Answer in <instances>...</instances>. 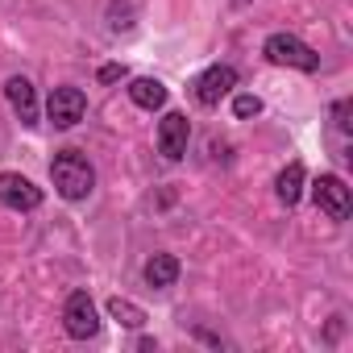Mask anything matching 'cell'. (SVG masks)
Masks as SVG:
<instances>
[{
	"label": "cell",
	"mask_w": 353,
	"mask_h": 353,
	"mask_svg": "<svg viewBox=\"0 0 353 353\" xmlns=\"http://www.w3.org/2000/svg\"><path fill=\"white\" fill-rule=\"evenodd\" d=\"M63 328L75 341H92L100 332V312H96V303H92L88 291H71L67 295V303H63Z\"/></svg>",
	"instance_id": "3957f363"
},
{
	"label": "cell",
	"mask_w": 353,
	"mask_h": 353,
	"mask_svg": "<svg viewBox=\"0 0 353 353\" xmlns=\"http://www.w3.org/2000/svg\"><path fill=\"white\" fill-rule=\"evenodd\" d=\"M50 179L63 200H88L96 192V166L79 150H59L50 158Z\"/></svg>",
	"instance_id": "6da1fadb"
},
{
	"label": "cell",
	"mask_w": 353,
	"mask_h": 353,
	"mask_svg": "<svg viewBox=\"0 0 353 353\" xmlns=\"http://www.w3.org/2000/svg\"><path fill=\"white\" fill-rule=\"evenodd\" d=\"M233 112H237V121H250V117L262 112V100L250 96V92H241V96H233Z\"/></svg>",
	"instance_id": "9a60e30c"
},
{
	"label": "cell",
	"mask_w": 353,
	"mask_h": 353,
	"mask_svg": "<svg viewBox=\"0 0 353 353\" xmlns=\"http://www.w3.org/2000/svg\"><path fill=\"white\" fill-rule=\"evenodd\" d=\"M179 258H174V254H154L150 262H145V283L154 287V291H166V287H174V283H179Z\"/></svg>",
	"instance_id": "8fae6325"
},
{
	"label": "cell",
	"mask_w": 353,
	"mask_h": 353,
	"mask_svg": "<svg viewBox=\"0 0 353 353\" xmlns=\"http://www.w3.org/2000/svg\"><path fill=\"white\" fill-rule=\"evenodd\" d=\"M5 96H9L17 121H21L26 129H38V92H34V83H30L26 75H13V79L5 83Z\"/></svg>",
	"instance_id": "9c48e42d"
},
{
	"label": "cell",
	"mask_w": 353,
	"mask_h": 353,
	"mask_svg": "<svg viewBox=\"0 0 353 353\" xmlns=\"http://www.w3.org/2000/svg\"><path fill=\"white\" fill-rule=\"evenodd\" d=\"M133 21H137V9L129 5V0H112V5H108V30L112 34H129Z\"/></svg>",
	"instance_id": "5bb4252c"
},
{
	"label": "cell",
	"mask_w": 353,
	"mask_h": 353,
	"mask_svg": "<svg viewBox=\"0 0 353 353\" xmlns=\"http://www.w3.org/2000/svg\"><path fill=\"white\" fill-rule=\"evenodd\" d=\"M303 183H307L303 162H287V166L279 170V179H274V196H279V204L295 208V204L303 200Z\"/></svg>",
	"instance_id": "30bf717a"
},
{
	"label": "cell",
	"mask_w": 353,
	"mask_h": 353,
	"mask_svg": "<svg viewBox=\"0 0 353 353\" xmlns=\"http://www.w3.org/2000/svg\"><path fill=\"white\" fill-rule=\"evenodd\" d=\"M96 79H100V83H121V79H129V71H125L121 63H104Z\"/></svg>",
	"instance_id": "e0dca14e"
},
{
	"label": "cell",
	"mask_w": 353,
	"mask_h": 353,
	"mask_svg": "<svg viewBox=\"0 0 353 353\" xmlns=\"http://www.w3.org/2000/svg\"><path fill=\"white\" fill-rule=\"evenodd\" d=\"M312 200H316V208L328 216V221H349V212H353V200H349V188H345V179L341 174H320V179L312 183Z\"/></svg>",
	"instance_id": "277c9868"
},
{
	"label": "cell",
	"mask_w": 353,
	"mask_h": 353,
	"mask_svg": "<svg viewBox=\"0 0 353 353\" xmlns=\"http://www.w3.org/2000/svg\"><path fill=\"white\" fill-rule=\"evenodd\" d=\"M262 54H266V63H274V67L320 71V54H316L303 38H295V34H270V38L262 42Z\"/></svg>",
	"instance_id": "7a4b0ae2"
},
{
	"label": "cell",
	"mask_w": 353,
	"mask_h": 353,
	"mask_svg": "<svg viewBox=\"0 0 353 353\" xmlns=\"http://www.w3.org/2000/svg\"><path fill=\"white\" fill-rule=\"evenodd\" d=\"M349 117H353V100H336V104H332V125H336V133H349V129H353Z\"/></svg>",
	"instance_id": "2e32d148"
},
{
	"label": "cell",
	"mask_w": 353,
	"mask_h": 353,
	"mask_svg": "<svg viewBox=\"0 0 353 353\" xmlns=\"http://www.w3.org/2000/svg\"><path fill=\"white\" fill-rule=\"evenodd\" d=\"M83 112H88V96L79 88H71V83L54 88L50 100H46V117H50L54 129H75L83 121Z\"/></svg>",
	"instance_id": "5b68a950"
},
{
	"label": "cell",
	"mask_w": 353,
	"mask_h": 353,
	"mask_svg": "<svg viewBox=\"0 0 353 353\" xmlns=\"http://www.w3.org/2000/svg\"><path fill=\"white\" fill-rule=\"evenodd\" d=\"M108 316H112L117 324H125V328H141V324H145V312H141L133 299H121V295L108 299Z\"/></svg>",
	"instance_id": "4fadbf2b"
},
{
	"label": "cell",
	"mask_w": 353,
	"mask_h": 353,
	"mask_svg": "<svg viewBox=\"0 0 353 353\" xmlns=\"http://www.w3.org/2000/svg\"><path fill=\"white\" fill-rule=\"evenodd\" d=\"M129 100H133L137 108H145V112H158V108L166 104V88H162L158 79L141 75V79H129Z\"/></svg>",
	"instance_id": "7c38bea8"
},
{
	"label": "cell",
	"mask_w": 353,
	"mask_h": 353,
	"mask_svg": "<svg viewBox=\"0 0 353 353\" xmlns=\"http://www.w3.org/2000/svg\"><path fill=\"white\" fill-rule=\"evenodd\" d=\"M0 204L17 208V212H34L42 208V188H34L17 170H0Z\"/></svg>",
	"instance_id": "ba28073f"
},
{
	"label": "cell",
	"mask_w": 353,
	"mask_h": 353,
	"mask_svg": "<svg viewBox=\"0 0 353 353\" xmlns=\"http://www.w3.org/2000/svg\"><path fill=\"white\" fill-rule=\"evenodd\" d=\"M188 141H192V121L183 112H166L158 121V154L166 162H179L188 154Z\"/></svg>",
	"instance_id": "52a82bcc"
},
{
	"label": "cell",
	"mask_w": 353,
	"mask_h": 353,
	"mask_svg": "<svg viewBox=\"0 0 353 353\" xmlns=\"http://www.w3.org/2000/svg\"><path fill=\"white\" fill-rule=\"evenodd\" d=\"M233 88H237V67H229V63L208 67V71L196 75V83H192V92H196V100H200L204 108H216L225 96H233Z\"/></svg>",
	"instance_id": "8992f818"
},
{
	"label": "cell",
	"mask_w": 353,
	"mask_h": 353,
	"mask_svg": "<svg viewBox=\"0 0 353 353\" xmlns=\"http://www.w3.org/2000/svg\"><path fill=\"white\" fill-rule=\"evenodd\" d=\"M233 5H250V0H233Z\"/></svg>",
	"instance_id": "ac0fdd59"
}]
</instances>
